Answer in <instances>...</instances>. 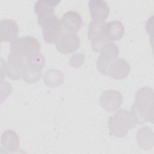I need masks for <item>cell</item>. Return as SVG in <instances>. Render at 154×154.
Returning <instances> with one entry per match:
<instances>
[{"label": "cell", "instance_id": "obj_6", "mask_svg": "<svg viewBox=\"0 0 154 154\" xmlns=\"http://www.w3.org/2000/svg\"><path fill=\"white\" fill-rule=\"evenodd\" d=\"M26 64V59L18 54L10 52L6 63V75L13 80L22 78L23 69Z\"/></svg>", "mask_w": 154, "mask_h": 154}, {"label": "cell", "instance_id": "obj_3", "mask_svg": "<svg viewBox=\"0 0 154 154\" xmlns=\"http://www.w3.org/2000/svg\"><path fill=\"white\" fill-rule=\"evenodd\" d=\"M106 25L104 21L92 20L88 28V38L91 42V48L95 52H100L108 42L106 36Z\"/></svg>", "mask_w": 154, "mask_h": 154}, {"label": "cell", "instance_id": "obj_15", "mask_svg": "<svg viewBox=\"0 0 154 154\" xmlns=\"http://www.w3.org/2000/svg\"><path fill=\"white\" fill-rule=\"evenodd\" d=\"M19 138L16 132L7 129L1 135V146L8 152H14L18 150Z\"/></svg>", "mask_w": 154, "mask_h": 154}, {"label": "cell", "instance_id": "obj_20", "mask_svg": "<svg viewBox=\"0 0 154 154\" xmlns=\"http://www.w3.org/2000/svg\"><path fill=\"white\" fill-rule=\"evenodd\" d=\"M85 61V55L82 53H78L73 55L70 59V66L74 68L81 67Z\"/></svg>", "mask_w": 154, "mask_h": 154}, {"label": "cell", "instance_id": "obj_1", "mask_svg": "<svg viewBox=\"0 0 154 154\" xmlns=\"http://www.w3.org/2000/svg\"><path fill=\"white\" fill-rule=\"evenodd\" d=\"M137 124L131 112L124 109L116 110L114 116L109 117L108 122L110 133L119 138L125 137L128 131L135 128Z\"/></svg>", "mask_w": 154, "mask_h": 154}, {"label": "cell", "instance_id": "obj_7", "mask_svg": "<svg viewBox=\"0 0 154 154\" xmlns=\"http://www.w3.org/2000/svg\"><path fill=\"white\" fill-rule=\"evenodd\" d=\"M56 49L63 54H70L76 52L80 46V39L75 34H62L56 40Z\"/></svg>", "mask_w": 154, "mask_h": 154}, {"label": "cell", "instance_id": "obj_14", "mask_svg": "<svg viewBox=\"0 0 154 154\" xmlns=\"http://www.w3.org/2000/svg\"><path fill=\"white\" fill-rule=\"evenodd\" d=\"M1 42H12L17 38L19 32L17 23L11 19L1 20Z\"/></svg>", "mask_w": 154, "mask_h": 154}, {"label": "cell", "instance_id": "obj_2", "mask_svg": "<svg viewBox=\"0 0 154 154\" xmlns=\"http://www.w3.org/2000/svg\"><path fill=\"white\" fill-rule=\"evenodd\" d=\"M40 42L32 36H23L11 42V52L21 55L27 60L40 54Z\"/></svg>", "mask_w": 154, "mask_h": 154}, {"label": "cell", "instance_id": "obj_4", "mask_svg": "<svg viewBox=\"0 0 154 154\" xmlns=\"http://www.w3.org/2000/svg\"><path fill=\"white\" fill-rule=\"evenodd\" d=\"M119 54L118 46L111 42H108L100 51L98 56L96 66L100 73L103 75H107L109 63L117 58Z\"/></svg>", "mask_w": 154, "mask_h": 154}, {"label": "cell", "instance_id": "obj_13", "mask_svg": "<svg viewBox=\"0 0 154 154\" xmlns=\"http://www.w3.org/2000/svg\"><path fill=\"white\" fill-rule=\"evenodd\" d=\"M88 7L91 17L93 20L104 21L109 14L108 4L102 0H90Z\"/></svg>", "mask_w": 154, "mask_h": 154}, {"label": "cell", "instance_id": "obj_21", "mask_svg": "<svg viewBox=\"0 0 154 154\" xmlns=\"http://www.w3.org/2000/svg\"><path fill=\"white\" fill-rule=\"evenodd\" d=\"M12 91V86L7 81L1 82V102L7 98Z\"/></svg>", "mask_w": 154, "mask_h": 154}, {"label": "cell", "instance_id": "obj_18", "mask_svg": "<svg viewBox=\"0 0 154 154\" xmlns=\"http://www.w3.org/2000/svg\"><path fill=\"white\" fill-rule=\"evenodd\" d=\"M64 74L59 70L51 69L48 70L43 76L45 83L49 87H57L63 84Z\"/></svg>", "mask_w": 154, "mask_h": 154}, {"label": "cell", "instance_id": "obj_12", "mask_svg": "<svg viewBox=\"0 0 154 154\" xmlns=\"http://www.w3.org/2000/svg\"><path fill=\"white\" fill-rule=\"evenodd\" d=\"M130 65L123 58H116L111 61L108 66V74L111 78L120 80L126 78L129 73Z\"/></svg>", "mask_w": 154, "mask_h": 154}, {"label": "cell", "instance_id": "obj_16", "mask_svg": "<svg viewBox=\"0 0 154 154\" xmlns=\"http://www.w3.org/2000/svg\"><path fill=\"white\" fill-rule=\"evenodd\" d=\"M136 138L138 145L144 150H149L153 146V132L149 127L141 128L137 133Z\"/></svg>", "mask_w": 154, "mask_h": 154}, {"label": "cell", "instance_id": "obj_9", "mask_svg": "<svg viewBox=\"0 0 154 154\" xmlns=\"http://www.w3.org/2000/svg\"><path fill=\"white\" fill-rule=\"evenodd\" d=\"M135 102L144 108L148 112L150 121L153 123L154 110V93L152 88L144 87L139 89L135 95Z\"/></svg>", "mask_w": 154, "mask_h": 154}, {"label": "cell", "instance_id": "obj_8", "mask_svg": "<svg viewBox=\"0 0 154 154\" xmlns=\"http://www.w3.org/2000/svg\"><path fill=\"white\" fill-rule=\"evenodd\" d=\"M60 2V1L57 0H40L35 2L34 8L40 26L47 19L55 16V8Z\"/></svg>", "mask_w": 154, "mask_h": 154}, {"label": "cell", "instance_id": "obj_19", "mask_svg": "<svg viewBox=\"0 0 154 154\" xmlns=\"http://www.w3.org/2000/svg\"><path fill=\"white\" fill-rule=\"evenodd\" d=\"M42 70L35 66L26 64L23 69L22 78L27 83H36L42 77Z\"/></svg>", "mask_w": 154, "mask_h": 154}, {"label": "cell", "instance_id": "obj_10", "mask_svg": "<svg viewBox=\"0 0 154 154\" xmlns=\"http://www.w3.org/2000/svg\"><path fill=\"white\" fill-rule=\"evenodd\" d=\"M100 105L106 111H116L123 103V96L117 90H107L100 96Z\"/></svg>", "mask_w": 154, "mask_h": 154}, {"label": "cell", "instance_id": "obj_11", "mask_svg": "<svg viewBox=\"0 0 154 154\" xmlns=\"http://www.w3.org/2000/svg\"><path fill=\"white\" fill-rule=\"evenodd\" d=\"M61 22L63 31L73 34L78 32L83 25L81 14L75 11L66 12L61 17Z\"/></svg>", "mask_w": 154, "mask_h": 154}, {"label": "cell", "instance_id": "obj_17", "mask_svg": "<svg viewBox=\"0 0 154 154\" xmlns=\"http://www.w3.org/2000/svg\"><path fill=\"white\" fill-rule=\"evenodd\" d=\"M125 33V27L119 20H112L107 23L106 36L110 41H117L121 39Z\"/></svg>", "mask_w": 154, "mask_h": 154}, {"label": "cell", "instance_id": "obj_5", "mask_svg": "<svg viewBox=\"0 0 154 154\" xmlns=\"http://www.w3.org/2000/svg\"><path fill=\"white\" fill-rule=\"evenodd\" d=\"M42 27L44 40L49 44L55 43L63 32L61 20L56 16L47 19Z\"/></svg>", "mask_w": 154, "mask_h": 154}]
</instances>
